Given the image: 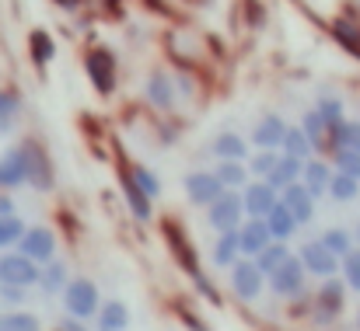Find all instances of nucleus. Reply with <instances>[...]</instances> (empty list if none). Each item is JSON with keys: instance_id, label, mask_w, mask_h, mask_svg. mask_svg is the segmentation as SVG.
Returning <instances> with one entry per match:
<instances>
[{"instance_id": "nucleus-1", "label": "nucleus", "mask_w": 360, "mask_h": 331, "mask_svg": "<svg viewBox=\"0 0 360 331\" xmlns=\"http://www.w3.org/2000/svg\"><path fill=\"white\" fill-rule=\"evenodd\" d=\"M32 150H35V143H18V147H7L0 154V192L28 185V178H32Z\"/></svg>"}, {"instance_id": "nucleus-2", "label": "nucleus", "mask_w": 360, "mask_h": 331, "mask_svg": "<svg viewBox=\"0 0 360 331\" xmlns=\"http://www.w3.org/2000/svg\"><path fill=\"white\" fill-rule=\"evenodd\" d=\"M63 307H67V314H70V318H77V321L95 318V314H98V307H102L98 286H95L91 279H70V283L63 286Z\"/></svg>"}, {"instance_id": "nucleus-3", "label": "nucleus", "mask_w": 360, "mask_h": 331, "mask_svg": "<svg viewBox=\"0 0 360 331\" xmlns=\"http://www.w3.org/2000/svg\"><path fill=\"white\" fill-rule=\"evenodd\" d=\"M241 220H245L241 196L238 192H231V189H224V192L207 206V223H210V230H214V234H231Z\"/></svg>"}, {"instance_id": "nucleus-4", "label": "nucleus", "mask_w": 360, "mask_h": 331, "mask_svg": "<svg viewBox=\"0 0 360 331\" xmlns=\"http://www.w3.org/2000/svg\"><path fill=\"white\" fill-rule=\"evenodd\" d=\"M39 283V265L25 258L21 251H0V286H35Z\"/></svg>"}, {"instance_id": "nucleus-5", "label": "nucleus", "mask_w": 360, "mask_h": 331, "mask_svg": "<svg viewBox=\"0 0 360 331\" xmlns=\"http://www.w3.org/2000/svg\"><path fill=\"white\" fill-rule=\"evenodd\" d=\"M14 248L25 258H32L35 265H46V262L56 258V237H53L49 227H25V234H21V241Z\"/></svg>"}, {"instance_id": "nucleus-6", "label": "nucleus", "mask_w": 360, "mask_h": 331, "mask_svg": "<svg viewBox=\"0 0 360 331\" xmlns=\"http://www.w3.org/2000/svg\"><path fill=\"white\" fill-rule=\"evenodd\" d=\"M304 265L297 262V255H290L283 265H276L269 276H266V286L276 293V297H297L304 290Z\"/></svg>"}, {"instance_id": "nucleus-7", "label": "nucleus", "mask_w": 360, "mask_h": 331, "mask_svg": "<svg viewBox=\"0 0 360 331\" xmlns=\"http://www.w3.org/2000/svg\"><path fill=\"white\" fill-rule=\"evenodd\" d=\"M241 196V210H245V217H266L273 206H276V189L269 185V182H262V178H255V182H245L238 189Z\"/></svg>"}, {"instance_id": "nucleus-8", "label": "nucleus", "mask_w": 360, "mask_h": 331, "mask_svg": "<svg viewBox=\"0 0 360 331\" xmlns=\"http://www.w3.org/2000/svg\"><path fill=\"white\" fill-rule=\"evenodd\" d=\"M235 241H238V255L241 258H255L273 237H269V230H266V223L262 217H245V220L235 227Z\"/></svg>"}, {"instance_id": "nucleus-9", "label": "nucleus", "mask_w": 360, "mask_h": 331, "mask_svg": "<svg viewBox=\"0 0 360 331\" xmlns=\"http://www.w3.org/2000/svg\"><path fill=\"white\" fill-rule=\"evenodd\" d=\"M231 290L238 293L241 300H255L262 290H266V276L255 269L252 258H238L231 265Z\"/></svg>"}, {"instance_id": "nucleus-10", "label": "nucleus", "mask_w": 360, "mask_h": 331, "mask_svg": "<svg viewBox=\"0 0 360 331\" xmlns=\"http://www.w3.org/2000/svg\"><path fill=\"white\" fill-rule=\"evenodd\" d=\"M186 196H189V203L193 206H210L221 192H224V185L217 182V175L214 171H207V168H200V171H193V175H186Z\"/></svg>"}, {"instance_id": "nucleus-11", "label": "nucleus", "mask_w": 360, "mask_h": 331, "mask_svg": "<svg viewBox=\"0 0 360 331\" xmlns=\"http://www.w3.org/2000/svg\"><path fill=\"white\" fill-rule=\"evenodd\" d=\"M297 262L304 265V272H311V276H322V279H329V276H336L340 272V258L336 255H329L319 241H308V244H301V251H297Z\"/></svg>"}, {"instance_id": "nucleus-12", "label": "nucleus", "mask_w": 360, "mask_h": 331, "mask_svg": "<svg viewBox=\"0 0 360 331\" xmlns=\"http://www.w3.org/2000/svg\"><path fill=\"white\" fill-rule=\"evenodd\" d=\"M276 196H280V203L287 206V213L294 217L297 227H308V223L315 220V199L304 192V185H301V182H290V185H287V189H280Z\"/></svg>"}, {"instance_id": "nucleus-13", "label": "nucleus", "mask_w": 360, "mask_h": 331, "mask_svg": "<svg viewBox=\"0 0 360 331\" xmlns=\"http://www.w3.org/2000/svg\"><path fill=\"white\" fill-rule=\"evenodd\" d=\"M297 182L304 185V192H308L311 199H326V196H329V182H333V168H329L326 161H319V157H308Z\"/></svg>"}, {"instance_id": "nucleus-14", "label": "nucleus", "mask_w": 360, "mask_h": 331, "mask_svg": "<svg viewBox=\"0 0 360 331\" xmlns=\"http://www.w3.org/2000/svg\"><path fill=\"white\" fill-rule=\"evenodd\" d=\"M283 129H287V122H283L276 112H269V115H262V119L255 122V129H252V143H255L259 150H280Z\"/></svg>"}, {"instance_id": "nucleus-15", "label": "nucleus", "mask_w": 360, "mask_h": 331, "mask_svg": "<svg viewBox=\"0 0 360 331\" xmlns=\"http://www.w3.org/2000/svg\"><path fill=\"white\" fill-rule=\"evenodd\" d=\"M88 77H91V84L98 88V91H112L116 88V63H112V56L109 53H91L88 56Z\"/></svg>"}, {"instance_id": "nucleus-16", "label": "nucleus", "mask_w": 360, "mask_h": 331, "mask_svg": "<svg viewBox=\"0 0 360 331\" xmlns=\"http://www.w3.org/2000/svg\"><path fill=\"white\" fill-rule=\"evenodd\" d=\"M301 168H304V161H301V157L280 154V157H276V164H273V171H269L262 182H269V185L280 192V189H287L290 182H297V178H301Z\"/></svg>"}, {"instance_id": "nucleus-17", "label": "nucleus", "mask_w": 360, "mask_h": 331, "mask_svg": "<svg viewBox=\"0 0 360 331\" xmlns=\"http://www.w3.org/2000/svg\"><path fill=\"white\" fill-rule=\"evenodd\" d=\"M210 150H214L217 161H248V140L238 136V133H221V136H214Z\"/></svg>"}, {"instance_id": "nucleus-18", "label": "nucleus", "mask_w": 360, "mask_h": 331, "mask_svg": "<svg viewBox=\"0 0 360 331\" xmlns=\"http://www.w3.org/2000/svg\"><path fill=\"white\" fill-rule=\"evenodd\" d=\"M262 223H266V230H269V237L273 241H290L294 234H297V223H294V217L287 213V206L276 199V206L262 217Z\"/></svg>"}, {"instance_id": "nucleus-19", "label": "nucleus", "mask_w": 360, "mask_h": 331, "mask_svg": "<svg viewBox=\"0 0 360 331\" xmlns=\"http://www.w3.org/2000/svg\"><path fill=\"white\" fill-rule=\"evenodd\" d=\"M147 102L154 109H165V112L175 105V84H172L168 74H161V70L150 74V81H147Z\"/></svg>"}, {"instance_id": "nucleus-20", "label": "nucleus", "mask_w": 360, "mask_h": 331, "mask_svg": "<svg viewBox=\"0 0 360 331\" xmlns=\"http://www.w3.org/2000/svg\"><path fill=\"white\" fill-rule=\"evenodd\" d=\"M290 255H294V251L287 248V241H269V244H266V248L252 258V262H255V269H259L262 276H269V272H273L276 265H283Z\"/></svg>"}, {"instance_id": "nucleus-21", "label": "nucleus", "mask_w": 360, "mask_h": 331, "mask_svg": "<svg viewBox=\"0 0 360 331\" xmlns=\"http://www.w3.org/2000/svg\"><path fill=\"white\" fill-rule=\"evenodd\" d=\"M238 258H241V255H238L235 230H231V234H217V241H214V248H210V262H214L217 269H231Z\"/></svg>"}, {"instance_id": "nucleus-22", "label": "nucleus", "mask_w": 360, "mask_h": 331, "mask_svg": "<svg viewBox=\"0 0 360 331\" xmlns=\"http://www.w3.org/2000/svg\"><path fill=\"white\" fill-rule=\"evenodd\" d=\"M129 328V311L122 300H109L105 307H98V331H126Z\"/></svg>"}, {"instance_id": "nucleus-23", "label": "nucleus", "mask_w": 360, "mask_h": 331, "mask_svg": "<svg viewBox=\"0 0 360 331\" xmlns=\"http://www.w3.org/2000/svg\"><path fill=\"white\" fill-rule=\"evenodd\" d=\"M18 119H21V98L11 88H0V136L14 133Z\"/></svg>"}, {"instance_id": "nucleus-24", "label": "nucleus", "mask_w": 360, "mask_h": 331, "mask_svg": "<svg viewBox=\"0 0 360 331\" xmlns=\"http://www.w3.org/2000/svg\"><path fill=\"white\" fill-rule=\"evenodd\" d=\"M214 175H217V182H221L224 189H231V192H238L241 185L248 182V168H245V161H221V164L214 168Z\"/></svg>"}, {"instance_id": "nucleus-25", "label": "nucleus", "mask_w": 360, "mask_h": 331, "mask_svg": "<svg viewBox=\"0 0 360 331\" xmlns=\"http://www.w3.org/2000/svg\"><path fill=\"white\" fill-rule=\"evenodd\" d=\"M280 154H290V157H301V161L311 157V143H308V136L301 133V126H287V129H283Z\"/></svg>"}, {"instance_id": "nucleus-26", "label": "nucleus", "mask_w": 360, "mask_h": 331, "mask_svg": "<svg viewBox=\"0 0 360 331\" xmlns=\"http://www.w3.org/2000/svg\"><path fill=\"white\" fill-rule=\"evenodd\" d=\"M35 286H42L46 293H60L63 286H67V269H63V262H46V265H39V283Z\"/></svg>"}, {"instance_id": "nucleus-27", "label": "nucleus", "mask_w": 360, "mask_h": 331, "mask_svg": "<svg viewBox=\"0 0 360 331\" xmlns=\"http://www.w3.org/2000/svg\"><path fill=\"white\" fill-rule=\"evenodd\" d=\"M329 140L336 143V150H354V154H360V122L343 119V122L329 133Z\"/></svg>"}, {"instance_id": "nucleus-28", "label": "nucleus", "mask_w": 360, "mask_h": 331, "mask_svg": "<svg viewBox=\"0 0 360 331\" xmlns=\"http://www.w3.org/2000/svg\"><path fill=\"white\" fill-rule=\"evenodd\" d=\"M28 53H32V60H35L39 67H46V63L56 56V42L49 39V32L35 28V32L28 35Z\"/></svg>"}, {"instance_id": "nucleus-29", "label": "nucleus", "mask_w": 360, "mask_h": 331, "mask_svg": "<svg viewBox=\"0 0 360 331\" xmlns=\"http://www.w3.org/2000/svg\"><path fill=\"white\" fill-rule=\"evenodd\" d=\"M329 196H333L336 203H354V199L360 196V182L357 178H350V175H343V171H333Z\"/></svg>"}, {"instance_id": "nucleus-30", "label": "nucleus", "mask_w": 360, "mask_h": 331, "mask_svg": "<svg viewBox=\"0 0 360 331\" xmlns=\"http://www.w3.org/2000/svg\"><path fill=\"white\" fill-rule=\"evenodd\" d=\"M329 255H336V258H343L350 248H354V234L350 230H343V227H329L326 234H322V241H319Z\"/></svg>"}, {"instance_id": "nucleus-31", "label": "nucleus", "mask_w": 360, "mask_h": 331, "mask_svg": "<svg viewBox=\"0 0 360 331\" xmlns=\"http://www.w3.org/2000/svg\"><path fill=\"white\" fill-rule=\"evenodd\" d=\"M301 133L308 136L311 150H315V147H326V143H329V129H326V122L319 119V112H315V109L301 115Z\"/></svg>"}, {"instance_id": "nucleus-32", "label": "nucleus", "mask_w": 360, "mask_h": 331, "mask_svg": "<svg viewBox=\"0 0 360 331\" xmlns=\"http://www.w3.org/2000/svg\"><path fill=\"white\" fill-rule=\"evenodd\" d=\"M21 234H25V220H21L18 213L0 217V251H11V248L21 241Z\"/></svg>"}, {"instance_id": "nucleus-33", "label": "nucleus", "mask_w": 360, "mask_h": 331, "mask_svg": "<svg viewBox=\"0 0 360 331\" xmlns=\"http://www.w3.org/2000/svg\"><path fill=\"white\" fill-rule=\"evenodd\" d=\"M0 331H42V325L28 311H7L0 314Z\"/></svg>"}, {"instance_id": "nucleus-34", "label": "nucleus", "mask_w": 360, "mask_h": 331, "mask_svg": "<svg viewBox=\"0 0 360 331\" xmlns=\"http://www.w3.org/2000/svg\"><path fill=\"white\" fill-rule=\"evenodd\" d=\"M315 112H319V119L326 122V129H329V133H333V129H336V126L347 119V115H343V102H340L336 95H322V98H319V109H315Z\"/></svg>"}, {"instance_id": "nucleus-35", "label": "nucleus", "mask_w": 360, "mask_h": 331, "mask_svg": "<svg viewBox=\"0 0 360 331\" xmlns=\"http://www.w3.org/2000/svg\"><path fill=\"white\" fill-rule=\"evenodd\" d=\"M122 192H126V206H129V213H133L136 220H143V223L150 220V199H147V196H143V192H140V189H136L129 178H126Z\"/></svg>"}, {"instance_id": "nucleus-36", "label": "nucleus", "mask_w": 360, "mask_h": 331, "mask_svg": "<svg viewBox=\"0 0 360 331\" xmlns=\"http://www.w3.org/2000/svg\"><path fill=\"white\" fill-rule=\"evenodd\" d=\"M340 272H343V279H347L343 286L360 293V248H350V251L340 258Z\"/></svg>"}, {"instance_id": "nucleus-37", "label": "nucleus", "mask_w": 360, "mask_h": 331, "mask_svg": "<svg viewBox=\"0 0 360 331\" xmlns=\"http://www.w3.org/2000/svg\"><path fill=\"white\" fill-rule=\"evenodd\" d=\"M343 290H347V286H343L340 279H333V276H329V279H326V286H322V293H319V307H326L329 314H336V311L343 307Z\"/></svg>"}, {"instance_id": "nucleus-38", "label": "nucleus", "mask_w": 360, "mask_h": 331, "mask_svg": "<svg viewBox=\"0 0 360 331\" xmlns=\"http://www.w3.org/2000/svg\"><path fill=\"white\" fill-rule=\"evenodd\" d=\"M129 182H133V185H136V189H140L147 199H158V196H161V185H158V178H154V175H150L143 164H133V171H129Z\"/></svg>"}, {"instance_id": "nucleus-39", "label": "nucleus", "mask_w": 360, "mask_h": 331, "mask_svg": "<svg viewBox=\"0 0 360 331\" xmlns=\"http://www.w3.org/2000/svg\"><path fill=\"white\" fill-rule=\"evenodd\" d=\"M276 157H280V150H259V154L248 161V175H255V178H266V175L273 171Z\"/></svg>"}, {"instance_id": "nucleus-40", "label": "nucleus", "mask_w": 360, "mask_h": 331, "mask_svg": "<svg viewBox=\"0 0 360 331\" xmlns=\"http://www.w3.org/2000/svg\"><path fill=\"white\" fill-rule=\"evenodd\" d=\"M333 171H343V175H350V178L360 182V154H354V150H336Z\"/></svg>"}, {"instance_id": "nucleus-41", "label": "nucleus", "mask_w": 360, "mask_h": 331, "mask_svg": "<svg viewBox=\"0 0 360 331\" xmlns=\"http://www.w3.org/2000/svg\"><path fill=\"white\" fill-rule=\"evenodd\" d=\"M25 297H28L25 286H0V307H4V304L18 307V304H25Z\"/></svg>"}, {"instance_id": "nucleus-42", "label": "nucleus", "mask_w": 360, "mask_h": 331, "mask_svg": "<svg viewBox=\"0 0 360 331\" xmlns=\"http://www.w3.org/2000/svg\"><path fill=\"white\" fill-rule=\"evenodd\" d=\"M7 213H14V199L0 192V217H7Z\"/></svg>"}, {"instance_id": "nucleus-43", "label": "nucleus", "mask_w": 360, "mask_h": 331, "mask_svg": "<svg viewBox=\"0 0 360 331\" xmlns=\"http://www.w3.org/2000/svg\"><path fill=\"white\" fill-rule=\"evenodd\" d=\"M63 331H88V328H84L81 321H77V325H74V321H67V328H63Z\"/></svg>"}, {"instance_id": "nucleus-44", "label": "nucleus", "mask_w": 360, "mask_h": 331, "mask_svg": "<svg viewBox=\"0 0 360 331\" xmlns=\"http://www.w3.org/2000/svg\"><path fill=\"white\" fill-rule=\"evenodd\" d=\"M357 328H360V311H357Z\"/></svg>"}]
</instances>
